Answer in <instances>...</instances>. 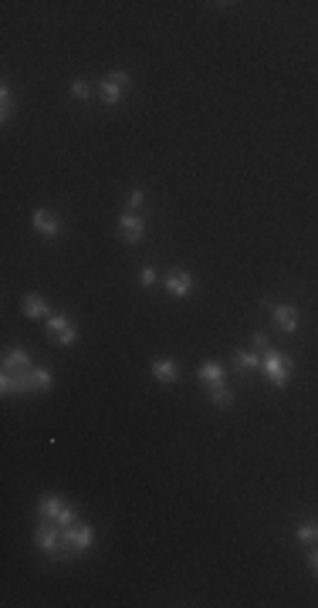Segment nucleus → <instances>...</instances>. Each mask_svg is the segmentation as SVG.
I'll list each match as a JSON object with an SVG mask.
<instances>
[{
  "instance_id": "obj_1",
  "label": "nucleus",
  "mask_w": 318,
  "mask_h": 608,
  "mask_svg": "<svg viewBox=\"0 0 318 608\" xmlns=\"http://www.w3.org/2000/svg\"><path fill=\"white\" fill-rule=\"evenodd\" d=\"M54 375L47 369H24V372H3L0 375V392L14 395V392H45L51 389Z\"/></svg>"
},
{
  "instance_id": "obj_2",
  "label": "nucleus",
  "mask_w": 318,
  "mask_h": 608,
  "mask_svg": "<svg viewBox=\"0 0 318 608\" xmlns=\"http://www.w3.org/2000/svg\"><path fill=\"white\" fill-rule=\"evenodd\" d=\"M95 541V531L89 524H71V527H61V558H71V554H85Z\"/></svg>"
},
{
  "instance_id": "obj_3",
  "label": "nucleus",
  "mask_w": 318,
  "mask_h": 608,
  "mask_svg": "<svg viewBox=\"0 0 318 608\" xmlns=\"http://www.w3.org/2000/svg\"><path fill=\"white\" fill-rule=\"evenodd\" d=\"M261 372L268 375V382H271L274 389H285V382L292 375V358L285 351H278V348H268L264 358H261Z\"/></svg>"
},
{
  "instance_id": "obj_4",
  "label": "nucleus",
  "mask_w": 318,
  "mask_h": 608,
  "mask_svg": "<svg viewBox=\"0 0 318 608\" xmlns=\"http://www.w3.org/2000/svg\"><path fill=\"white\" fill-rule=\"evenodd\" d=\"M34 541H38V547L45 551L47 558H61V524L41 517L38 531H34Z\"/></svg>"
},
{
  "instance_id": "obj_5",
  "label": "nucleus",
  "mask_w": 318,
  "mask_h": 608,
  "mask_svg": "<svg viewBox=\"0 0 318 608\" xmlns=\"http://www.w3.org/2000/svg\"><path fill=\"white\" fill-rule=\"evenodd\" d=\"M38 514H41V517H47V521L61 524V527H71V524H75V507H68L61 497H41V503H38Z\"/></svg>"
},
{
  "instance_id": "obj_6",
  "label": "nucleus",
  "mask_w": 318,
  "mask_h": 608,
  "mask_svg": "<svg viewBox=\"0 0 318 608\" xmlns=\"http://www.w3.org/2000/svg\"><path fill=\"white\" fill-rule=\"evenodd\" d=\"M47 335L65 348L78 342V328L68 321V314H51V318H47Z\"/></svg>"
},
{
  "instance_id": "obj_7",
  "label": "nucleus",
  "mask_w": 318,
  "mask_h": 608,
  "mask_svg": "<svg viewBox=\"0 0 318 608\" xmlns=\"http://www.w3.org/2000/svg\"><path fill=\"white\" fill-rule=\"evenodd\" d=\"M132 85V75L129 71H112L105 82H102V102L105 105H119V98H122V88H129Z\"/></svg>"
},
{
  "instance_id": "obj_8",
  "label": "nucleus",
  "mask_w": 318,
  "mask_h": 608,
  "mask_svg": "<svg viewBox=\"0 0 318 608\" xmlns=\"http://www.w3.org/2000/svg\"><path fill=\"white\" fill-rule=\"evenodd\" d=\"M271 318H274V325L281 328L285 335H295L298 328H301V318H298L295 304H271Z\"/></svg>"
},
{
  "instance_id": "obj_9",
  "label": "nucleus",
  "mask_w": 318,
  "mask_h": 608,
  "mask_svg": "<svg viewBox=\"0 0 318 608\" xmlns=\"http://www.w3.org/2000/svg\"><path fill=\"white\" fill-rule=\"evenodd\" d=\"M162 287L173 294V298H190L193 294V274L190 271H169L162 278Z\"/></svg>"
},
{
  "instance_id": "obj_10",
  "label": "nucleus",
  "mask_w": 318,
  "mask_h": 608,
  "mask_svg": "<svg viewBox=\"0 0 318 608\" xmlns=\"http://www.w3.org/2000/svg\"><path fill=\"white\" fill-rule=\"evenodd\" d=\"M142 234H146V223H142V217H136V213H122L119 217V237L126 240V243H139L142 240Z\"/></svg>"
},
{
  "instance_id": "obj_11",
  "label": "nucleus",
  "mask_w": 318,
  "mask_h": 608,
  "mask_svg": "<svg viewBox=\"0 0 318 608\" xmlns=\"http://www.w3.org/2000/svg\"><path fill=\"white\" fill-rule=\"evenodd\" d=\"M31 223H34V230H38L41 237H58V234H61V217L51 213V210H34Z\"/></svg>"
},
{
  "instance_id": "obj_12",
  "label": "nucleus",
  "mask_w": 318,
  "mask_h": 608,
  "mask_svg": "<svg viewBox=\"0 0 318 608\" xmlns=\"http://www.w3.org/2000/svg\"><path fill=\"white\" fill-rule=\"evenodd\" d=\"M21 311L27 314V318H41V321H47V318H51V304H47L41 294H24V298H21Z\"/></svg>"
},
{
  "instance_id": "obj_13",
  "label": "nucleus",
  "mask_w": 318,
  "mask_h": 608,
  "mask_svg": "<svg viewBox=\"0 0 318 608\" xmlns=\"http://www.w3.org/2000/svg\"><path fill=\"white\" fill-rule=\"evenodd\" d=\"M31 369V351L27 348H7L3 351V372H24Z\"/></svg>"
},
{
  "instance_id": "obj_14",
  "label": "nucleus",
  "mask_w": 318,
  "mask_h": 608,
  "mask_svg": "<svg viewBox=\"0 0 318 608\" xmlns=\"http://www.w3.org/2000/svg\"><path fill=\"white\" fill-rule=\"evenodd\" d=\"M153 375H156V382H162V386H173L180 379V365L173 358H156L153 362Z\"/></svg>"
},
{
  "instance_id": "obj_15",
  "label": "nucleus",
  "mask_w": 318,
  "mask_h": 608,
  "mask_svg": "<svg viewBox=\"0 0 318 608\" xmlns=\"http://www.w3.org/2000/svg\"><path fill=\"white\" fill-rule=\"evenodd\" d=\"M197 379L204 382L206 389H210V386H224V369H220L217 362H204V365L197 369Z\"/></svg>"
},
{
  "instance_id": "obj_16",
  "label": "nucleus",
  "mask_w": 318,
  "mask_h": 608,
  "mask_svg": "<svg viewBox=\"0 0 318 608\" xmlns=\"http://www.w3.org/2000/svg\"><path fill=\"white\" fill-rule=\"evenodd\" d=\"M261 351H254V348H241L237 355H234V362H237V369L241 372H254V369H261Z\"/></svg>"
},
{
  "instance_id": "obj_17",
  "label": "nucleus",
  "mask_w": 318,
  "mask_h": 608,
  "mask_svg": "<svg viewBox=\"0 0 318 608\" xmlns=\"http://www.w3.org/2000/svg\"><path fill=\"white\" fill-rule=\"evenodd\" d=\"M210 402H213V406H217V409H227L230 402H234V392L227 389V386H210Z\"/></svg>"
},
{
  "instance_id": "obj_18",
  "label": "nucleus",
  "mask_w": 318,
  "mask_h": 608,
  "mask_svg": "<svg viewBox=\"0 0 318 608\" xmlns=\"http://www.w3.org/2000/svg\"><path fill=\"white\" fill-rule=\"evenodd\" d=\"M10 115H14V95H10V88L3 85V88H0V119L7 122Z\"/></svg>"
},
{
  "instance_id": "obj_19",
  "label": "nucleus",
  "mask_w": 318,
  "mask_h": 608,
  "mask_svg": "<svg viewBox=\"0 0 318 608\" xmlns=\"http://www.w3.org/2000/svg\"><path fill=\"white\" fill-rule=\"evenodd\" d=\"M295 538H298L301 544H315V541H318V524H298Z\"/></svg>"
},
{
  "instance_id": "obj_20",
  "label": "nucleus",
  "mask_w": 318,
  "mask_h": 608,
  "mask_svg": "<svg viewBox=\"0 0 318 608\" xmlns=\"http://www.w3.org/2000/svg\"><path fill=\"white\" fill-rule=\"evenodd\" d=\"M71 95H75V98H89L91 85L85 82V78H75V82H71Z\"/></svg>"
},
{
  "instance_id": "obj_21",
  "label": "nucleus",
  "mask_w": 318,
  "mask_h": 608,
  "mask_svg": "<svg viewBox=\"0 0 318 608\" xmlns=\"http://www.w3.org/2000/svg\"><path fill=\"white\" fill-rule=\"evenodd\" d=\"M250 348H254V351H261V355H264V351H268V348H271V342H268V335H261V331H254V335H250Z\"/></svg>"
},
{
  "instance_id": "obj_22",
  "label": "nucleus",
  "mask_w": 318,
  "mask_h": 608,
  "mask_svg": "<svg viewBox=\"0 0 318 608\" xmlns=\"http://www.w3.org/2000/svg\"><path fill=\"white\" fill-rule=\"evenodd\" d=\"M139 284H142V287H153V284H156V267L146 264V267L139 271Z\"/></svg>"
},
{
  "instance_id": "obj_23",
  "label": "nucleus",
  "mask_w": 318,
  "mask_h": 608,
  "mask_svg": "<svg viewBox=\"0 0 318 608\" xmlns=\"http://www.w3.org/2000/svg\"><path fill=\"white\" fill-rule=\"evenodd\" d=\"M142 199H146V193H142L139 186H132V190H129V196H126V203H129V210H139V206H142Z\"/></svg>"
},
{
  "instance_id": "obj_24",
  "label": "nucleus",
  "mask_w": 318,
  "mask_h": 608,
  "mask_svg": "<svg viewBox=\"0 0 318 608\" xmlns=\"http://www.w3.org/2000/svg\"><path fill=\"white\" fill-rule=\"evenodd\" d=\"M308 565H312V571H315V575H318V547H315V551H312V554H308Z\"/></svg>"
}]
</instances>
